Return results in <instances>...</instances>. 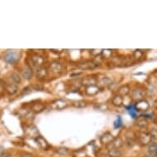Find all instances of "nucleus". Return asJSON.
Returning a JSON list of instances; mask_svg holds the SVG:
<instances>
[{
	"label": "nucleus",
	"mask_w": 157,
	"mask_h": 157,
	"mask_svg": "<svg viewBox=\"0 0 157 157\" xmlns=\"http://www.w3.org/2000/svg\"><path fill=\"white\" fill-rule=\"evenodd\" d=\"M97 109H100V110H105V109H108V105H105V104H101V105H98Z\"/></svg>",
	"instance_id": "72a5a7b5"
},
{
	"label": "nucleus",
	"mask_w": 157,
	"mask_h": 157,
	"mask_svg": "<svg viewBox=\"0 0 157 157\" xmlns=\"http://www.w3.org/2000/svg\"><path fill=\"white\" fill-rule=\"evenodd\" d=\"M142 157H149V156H147V155H143V156H142Z\"/></svg>",
	"instance_id": "4c0bfd02"
},
{
	"label": "nucleus",
	"mask_w": 157,
	"mask_h": 157,
	"mask_svg": "<svg viewBox=\"0 0 157 157\" xmlns=\"http://www.w3.org/2000/svg\"><path fill=\"white\" fill-rule=\"evenodd\" d=\"M138 141L142 146H149L151 143V136L149 132H140L138 134Z\"/></svg>",
	"instance_id": "f03ea898"
},
{
	"label": "nucleus",
	"mask_w": 157,
	"mask_h": 157,
	"mask_svg": "<svg viewBox=\"0 0 157 157\" xmlns=\"http://www.w3.org/2000/svg\"><path fill=\"white\" fill-rule=\"evenodd\" d=\"M114 139V136L110 132H105L101 136V142L103 145H109Z\"/></svg>",
	"instance_id": "1a4fd4ad"
},
{
	"label": "nucleus",
	"mask_w": 157,
	"mask_h": 157,
	"mask_svg": "<svg viewBox=\"0 0 157 157\" xmlns=\"http://www.w3.org/2000/svg\"><path fill=\"white\" fill-rule=\"evenodd\" d=\"M31 61L33 63V64L36 67H43V64L44 63V59L39 54H34L31 57Z\"/></svg>",
	"instance_id": "6e6552de"
},
{
	"label": "nucleus",
	"mask_w": 157,
	"mask_h": 157,
	"mask_svg": "<svg viewBox=\"0 0 157 157\" xmlns=\"http://www.w3.org/2000/svg\"><path fill=\"white\" fill-rule=\"evenodd\" d=\"M32 111L36 112V113H39V112H41L42 110H44V105L42 104H34L32 106Z\"/></svg>",
	"instance_id": "5701e85b"
},
{
	"label": "nucleus",
	"mask_w": 157,
	"mask_h": 157,
	"mask_svg": "<svg viewBox=\"0 0 157 157\" xmlns=\"http://www.w3.org/2000/svg\"><path fill=\"white\" fill-rule=\"evenodd\" d=\"M123 104H124V98L120 96L119 95H114L112 99V105L113 106H115V107H121L123 105Z\"/></svg>",
	"instance_id": "2eb2a0df"
},
{
	"label": "nucleus",
	"mask_w": 157,
	"mask_h": 157,
	"mask_svg": "<svg viewBox=\"0 0 157 157\" xmlns=\"http://www.w3.org/2000/svg\"><path fill=\"white\" fill-rule=\"evenodd\" d=\"M68 104H67V101H65V100H63V99H59V100H56L54 101V103L52 104V107L57 110H62V109H64L65 108H67Z\"/></svg>",
	"instance_id": "20e7f679"
},
{
	"label": "nucleus",
	"mask_w": 157,
	"mask_h": 157,
	"mask_svg": "<svg viewBox=\"0 0 157 157\" xmlns=\"http://www.w3.org/2000/svg\"><path fill=\"white\" fill-rule=\"evenodd\" d=\"M128 113H130V115L132 117V118H136V113H137V110L135 108V105H129V107H128Z\"/></svg>",
	"instance_id": "a878e982"
},
{
	"label": "nucleus",
	"mask_w": 157,
	"mask_h": 157,
	"mask_svg": "<svg viewBox=\"0 0 157 157\" xmlns=\"http://www.w3.org/2000/svg\"><path fill=\"white\" fill-rule=\"evenodd\" d=\"M112 54V50L110 49H103V52H102V55L104 56V58H109Z\"/></svg>",
	"instance_id": "7c9ffc66"
},
{
	"label": "nucleus",
	"mask_w": 157,
	"mask_h": 157,
	"mask_svg": "<svg viewBox=\"0 0 157 157\" xmlns=\"http://www.w3.org/2000/svg\"><path fill=\"white\" fill-rule=\"evenodd\" d=\"M122 125V119L120 117H118L117 118V119H116V121L114 122V128H120Z\"/></svg>",
	"instance_id": "2f4dec72"
},
{
	"label": "nucleus",
	"mask_w": 157,
	"mask_h": 157,
	"mask_svg": "<svg viewBox=\"0 0 157 157\" xmlns=\"http://www.w3.org/2000/svg\"><path fill=\"white\" fill-rule=\"evenodd\" d=\"M135 108L137 110V112L138 111H140V112H146V111L149 109L150 105L146 100H142V101L136 102V105H135Z\"/></svg>",
	"instance_id": "39448f33"
},
{
	"label": "nucleus",
	"mask_w": 157,
	"mask_h": 157,
	"mask_svg": "<svg viewBox=\"0 0 157 157\" xmlns=\"http://www.w3.org/2000/svg\"><path fill=\"white\" fill-rule=\"evenodd\" d=\"M99 82L103 86H109L112 84V80L108 77H102L99 79Z\"/></svg>",
	"instance_id": "4be33fe9"
},
{
	"label": "nucleus",
	"mask_w": 157,
	"mask_h": 157,
	"mask_svg": "<svg viewBox=\"0 0 157 157\" xmlns=\"http://www.w3.org/2000/svg\"><path fill=\"white\" fill-rule=\"evenodd\" d=\"M3 59L8 63H15L19 59V56L16 52L8 51L3 54Z\"/></svg>",
	"instance_id": "7ed1b4c3"
},
{
	"label": "nucleus",
	"mask_w": 157,
	"mask_h": 157,
	"mask_svg": "<svg viewBox=\"0 0 157 157\" xmlns=\"http://www.w3.org/2000/svg\"><path fill=\"white\" fill-rule=\"evenodd\" d=\"M85 92L89 96H93V95H95L100 92V87L96 85L90 86L86 87Z\"/></svg>",
	"instance_id": "9b49d317"
},
{
	"label": "nucleus",
	"mask_w": 157,
	"mask_h": 157,
	"mask_svg": "<svg viewBox=\"0 0 157 157\" xmlns=\"http://www.w3.org/2000/svg\"><path fill=\"white\" fill-rule=\"evenodd\" d=\"M72 105L76 108H85L86 106L87 105V104L84 101H78L72 104Z\"/></svg>",
	"instance_id": "393cba45"
},
{
	"label": "nucleus",
	"mask_w": 157,
	"mask_h": 157,
	"mask_svg": "<svg viewBox=\"0 0 157 157\" xmlns=\"http://www.w3.org/2000/svg\"><path fill=\"white\" fill-rule=\"evenodd\" d=\"M21 75L22 77L26 79V80H30L31 77H32V75H33V71L30 67H24L23 69L21 70Z\"/></svg>",
	"instance_id": "f3484780"
},
{
	"label": "nucleus",
	"mask_w": 157,
	"mask_h": 157,
	"mask_svg": "<svg viewBox=\"0 0 157 157\" xmlns=\"http://www.w3.org/2000/svg\"><path fill=\"white\" fill-rule=\"evenodd\" d=\"M57 152L60 155H67V152H68V150L67 148H65V147H61L59 149H58Z\"/></svg>",
	"instance_id": "473e14b6"
},
{
	"label": "nucleus",
	"mask_w": 157,
	"mask_h": 157,
	"mask_svg": "<svg viewBox=\"0 0 157 157\" xmlns=\"http://www.w3.org/2000/svg\"><path fill=\"white\" fill-rule=\"evenodd\" d=\"M103 52V49H91L90 50V54L93 56H98V55H101Z\"/></svg>",
	"instance_id": "c85d7f7f"
},
{
	"label": "nucleus",
	"mask_w": 157,
	"mask_h": 157,
	"mask_svg": "<svg viewBox=\"0 0 157 157\" xmlns=\"http://www.w3.org/2000/svg\"><path fill=\"white\" fill-rule=\"evenodd\" d=\"M109 156L110 157H121L122 153L119 149H114V148H109L108 151Z\"/></svg>",
	"instance_id": "412c9836"
},
{
	"label": "nucleus",
	"mask_w": 157,
	"mask_h": 157,
	"mask_svg": "<svg viewBox=\"0 0 157 157\" xmlns=\"http://www.w3.org/2000/svg\"><path fill=\"white\" fill-rule=\"evenodd\" d=\"M31 91H32V89H31V87H30V86H26V88H24L23 90H21V96H24V95H28V94H30Z\"/></svg>",
	"instance_id": "c756f323"
},
{
	"label": "nucleus",
	"mask_w": 157,
	"mask_h": 157,
	"mask_svg": "<svg viewBox=\"0 0 157 157\" xmlns=\"http://www.w3.org/2000/svg\"><path fill=\"white\" fill-rule=\"evenodd\" d=\"M143 56V52L141 49H136L133 52V58L135 59H140Z\"/></svg>",
	"instance_id": "bb28decb"
},
{
	"label": "nucleus",
	"mask_w": 157,
	"mask_h": 157,
	"mask_svg": "<svg viewBox=\"0 0 157 157\" xmlns=\"http://www.w3.org/2000/svg\"><path fill=\"white\" fill-rule=\"evenodd\" d=\"M11 78H12V80L15 83H21V77L20 75L18 74L17 72H13L12 74H11Z\"/></svg>",
	"instance_id": "b1692460"
},
{
	"label": "nucleus",
	"mask_w": 157,
	"mask_h": 157,
	"mask_svg": "<svg viewBox=\"0 0 157 157\" xmlns=\"http://www.w3.org/2000/svg\"><path fill=\"white\" fill-rule=\"evenodd\" d=\"M136 126L140 128H147L148 126V121L146 118H144L143 116L139 117L136 122Z\"/></svg>",
	"instance_id": "a211bd4d"
},
{
	"label": "nucleus",
	"mask_w": 157,
	"mask_h": 157,
	"mask_svg": "<svg viewBox=\"0 0 157 157\" xmlns=\"http://www.w3.org/2000/svg\"><path fill=\"white\" fill-rule=\"evenodd\" d=\"M148 155L150 157H157V144L151 142L148 146Z\"/></svg>",
	"instance_id": "dca6fc26"
},
{
	"label": "nucleus",
	"mask_w": 157,
	"mask_h": 157,
	"mask_svg": "<svg viewBox=\"0 0 157 157\" xmlns=\"http://www.w3.org/2000/svg\"><path fill=\"white\" fill-rule=\"evenodd\" d=\"M21 157H33V155L31 154V153H28V152H25L23 154H21Z\"/></svg>",
	"instance_id": "c9c22d12"
},
{
	"label": "nucleus",
	"mask_w": 157,
	"mask_h": 157,
	"mask_svg": "<svg viewBox=\"0 0 157 157\" xmlns=\"http://www.w3.org/2000/svg\"><path fill=\"white\" fill-rule=\"evenodd\" d=\"M109 146L111 148H114V149H120L123 146H124V141L121 137H114V139L113 140V142H111Z\"/></svg>",
	"instance_id": "f8f14e48"
},
{
	"label": "nucleus",
	"mask_w": 157,
	"mask_h": 157,
	"mask_svg": "<svg viewBox=\"0 0 157 157\" xmlns=\"http://www.w3.org/2000/svg\"><path fill=\"white\" fill-rule=\"evenodd\" d=\"M102 157H110V156H109L108 155H103Z\"/></svg>",
	"instance_id": "e433bc0d"
},
{
	"label": "nucleus",
	"mask_w": 157,
	"mask_h": 157,
	"mask_svg": "<svg viewBox=\"0 0 157 157\" xmlns=\"http://www.w3.org/2000/svg\"><path fill=\"white\" fill-rule=\"evenodd\" d=\"M96 82L97 80L94 78V77H86L82 80V84L83 86H85L86 87H87V86H94L96 84Z\"/></svg>",
	"instance_id": "aec40b11"
},
{
	"label": "nucleus",
	"mask_w": 157,
	"mask_h": 157,
	"mask_svg": "<svg viewBox=\"0 0 157 157\" xmlns=\"http://www.w3.org/2000/svg\"><path fill=\"white\" fill-rule=\"evenodd\" d=\"M156 124H157V121H156Z\"/></svg>",
	"instance_id": "58836bf2"
},
{
	"label": "nucleus",
	"mask_w": 157,
	"mask_h": 157,
	"mask_svg": "<svg viewBox=\"0 0 157 157\" xmlns=\"http://www.w3.org/2000/svg\"><path fill=\"white\" fill-rule=\"evenodd\" d=\"M5 89L7 93L10 95H15L18 90L17 86L15 85V84H12V83H9V84H8V85L6 86Z\"/></svg>",
	"instance_id": "6ab92c4d"
},
{
	"label": "nucleus",
	"mask_w": 157,
	"mask_h": 157,
	"mask_svg": "<svg viewBox=\"0 0 157 157\" xmlns=\"http://www.w3.org/2000/svg\"><path fill=\"white\" fill-rule=\"evenodd\" d=\"M0 157H12V155L8 152H3L2 154L0 155Z\"/></svg>",
	"instance_id": "f704fd0d"
},
{
	"label": "nucleus",
	"mask_w": 157,
	"mask_h": 157,
	"mask_svg": "<svg viewBox=\"0 0 157 157\" xmlns=\"http://www.w3.org/2000/svg\"><path fill=\"white\" fill-rule=\"evenodd\" d=\"M99 63L95 61H91V60H85V61H82L77 63V67L82 70H87V69H94L96 67H98Z\"/></svg>",
	"instance_id": "f257e3e1"
},
{
	"label": "nucleus",
	"mask_w": 157,
	"mask_h": 157,
	"mask_svg": "<svg viewBox=\"0 0 157 157\" xmlns=\"http://www.w3.org/2000/svg\"><path fill=\"white\" fill-rule=\"evenodd\" d=\"M36 142L38 145V147L41 150H43V151H47L49 148V143H48V142L44 139L43 136H36Z\"/></svg>",
	"instance_id": "423d86ee"
},
{
	"label": "nucleus",
	"mask_w": 157,
	"mask_h": 157,
	"mask_svg": "<svg viewBox=\"0 0 157 157\" xmlns=\"http://www.w3.org/2000/svg\"><path fill=\"white\" fill-rule=\"evenodd\" d=\"M144 91L142 90V89H135V90L132 91V99L133 101L138 102V101H142V100H144Z\"/></svg>",
	"instance_id": "0eeeda50"
},
{
	"label": "nucleus",
	"mask_w": 157,
	"mask_h": 157,
	"mask_svg": "<svg viewBox=\"0 0 157 157\" xmlns=\"http://www.w3.org/2000/svg\"><path fill=\"white\" fill-rule=\"evenodd\" d=\"M48 76V69L46 67H39L37 71H36V77L40 78V79H44Z\"/></svg>",
	"instance_id": "4468645a"
},
{
	"label": "nucleus",
	"mask_w": 157,
	"mask_h": 157,
	"mask_svg": "<svg viewBox=\"0 0 157 157\" xmlns=\"http://www.w3.org/2000/svg\"><path fill=\"white\" fill-rule=\"evenodd\" d=\"M49 68L52 72L56 74L61 73L63 71V65L61 63L58 62V61H54V62L51 63V64L49 66Z\"/></svg>",
	"instance_id": "9d476101"
},
{
	"label": "nucleus",
	"mask_w": 157,
	"mask_h": 157,
	"mask_svg": "<svg viewBox=\"0 0 157 157\" xmlns=\"http://www.w3.org/2000/svg\"><path fill=\"white\" fill-rule=\"evenodd\" d=\"M130 91H131V89H130V86L128 85H123L119 88L118 95L124 97V96H126V95H128Z\"/></svg>",
	"instance_id": "ddd939ff"
},
{
	"label": "nucleus",
	"mask_w": 157,
	"mask_h": 157,
	"mask_svg": "<svg viewBox=\"0 0 157 157\" xmlns=\"http://www.w3.org/2000/svg\"><path fill=\"white\" fill-rule=\"evenodd\" d=\"M152 140H157V128H151L149 132Z\"/></svg>",
	"instance_id": "cd10ccee"
}]
</instances>
